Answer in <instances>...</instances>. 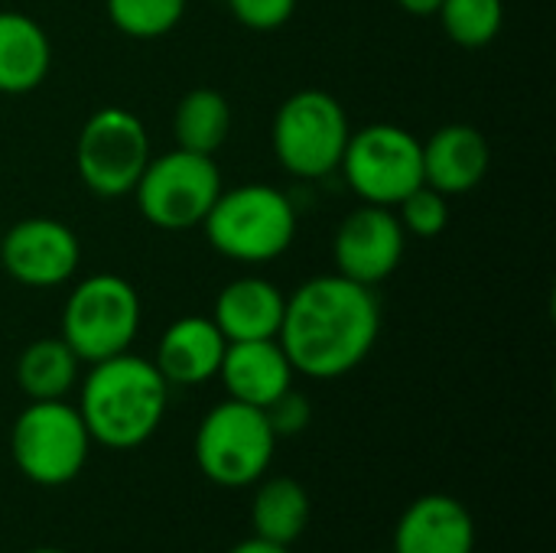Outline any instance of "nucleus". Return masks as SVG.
I'll return each mask as SVG.
<instances>
[{"instance_id":"nucleus-1","label":"nucleus","mask_w":556,"mask_h":553,"mask_svg":"<svg viewBox=\"0 0 556 553\" xmlns=\"http://www.w3.org/2000/svg\"><path fill=\"white\" fill-rule=\"evenodd\" d=\"M378 336L381 306L375 290L342 274H319L287 297L277 342L296 375L336 381L371 355Z\"/></svg>"},{"instance_id":"nucleus-2","label":"nucleus","mask_w":556,"mask_h":553,"mask_svg":"<svg viewBox=\"0 0 556 553\" xmlns=\"http://www.w3.org/2000/svg\"><path fill=\"white\" fill-rule=\"evenodd\" d=\"M169 385L153 359L130 352L94 362L78 391V414L91 443L108 450H137L163 424Z\"/></svg>"},{"instance_id":"nucleus-3","label":"nucleus","mask_w":556,"mask_h":553,"mask_svg":"<svg viewBox=\"0 0 556 553\" xmlns=\"http://www.w3.org/2000/svg\"><path fill=\"white\" fill-rule=\"evenodd\" d=\"M202 231L222 257L267 264L290 251L296 238V205L267 183H244L218 192Z\"/></svg>"},{"instance_id":"nucleus-4","label":"nucleus","mask_w":556,"mask_h":553,"mask_svg":"<svg viewBox=\"0 0 556 553\" xmlns=\"http://www.w3.org/2000/svg\"><path fill=\"white\" fill-rule=\"evenodd\" d=\"M88 427L65 398L29 401L10 427V460L23 479L42 489L68 486L88 466Z\"/></svg>"},{"instance_id":"nucleus-5","label":"nucleus","mask_w":556,"mask_h":553,"mask_svg":"<svg viewBox=\"0 0 556 553\" xmlns=\"http://www.w3.org/2000/svg\"><path fill=\"white\" fill-rule=\"evenodd\" d=\"M143 303L130 280L117 274H91L78 280L62 306V339L68 349L94 365L130 352L140 332Z\"/></svg>"},{"instance_id":"nucleus-6","label":"nucleus","mask_w":556,"mask_h":553,"mask_svg":"<svg viewBox=\"0 0 556 553\" xmlns=\"http://www.w3.org/2000/svg\"><path fill=\"white\" fill-rule=\"evenodd\" d=\"M195 466L222 489H244L267 476L277 437L261 407L241 401L215 404L195 430Z\"/></svg>"},{"instance_id":"nucleus-7","label":"nucleus","mask_w":556,"mask_h":553,"mask_svg":"<svg viewBox=\"0 0 556 553\" xmlns=\"http://www.w3.org/2000/svg\"><path fill=\"white\" fill-rule=\"evenodd\" d=\"M352 124L339 98L319 88L293 91L274 114L270 143L277 163L296 179H323L339 169Z\"/></svg>"},{"instance_id":"nucleus-8","label":"nucleus","mask_w":556,"mask_h":553,"mask_svg":"<svg viewBox=\"0 0 556 553\" xmlns=\"http://www.w3.org/2000/svg\"><path fill=\"white\" fill-rule=\"evenodd\" d=\"M222 189V173L212 156L176 147L150 156L130 196L153 228L189 231L205 222Z\"/></svg>"},{"instance_id":"nucleus-9","label":"nucleus","mask_w":556,"mask_h":553,"mask_svg":"<svg viewBox=\"0 0 556 553\" xmlns=\"http://www.w3.org/2000/svg\"><path fill=\"white\" fill-rule=\"evenodd\" d=\"M150 134L147 124L117 104L98 108L78 130L75 140V169L88 192L101 199L130 196L137 179L150 163Z\"/></svg>"},{"instance_id":"nucleus-10","label":"nucleus","mask_w":556,"mask_h":553,"mask_svg":"<svg viewBox=\"0 0 556 553\" xmlns=\"http://www.w3.org/2000/svg\"><path fill=\"white\" fill-rule=\"evenodd\" d=\"M339 169L362 202L394 209L424 186V140L397 124H368L349 134Z\"/></svg>"},{"instance_id":"nucleus-11","label":"nucleus","mask_w":556,"mask_h":553,"mask_svg":"<svg viewBox=\"0 0 556 553\" xmlns=\"http://www.w3.org/2000/svg\"><path fill=\"white\" fill-rule=\"evenodd\" d=\"M81 264L78 235L59 218H23L0 235V267L10 280L33 290H52L75 277Z\"/></svg>"},{"instance_id":"nucleus-12","label":"nucleus","mask_w":556,"mask_h":553,"mask_svg":"<svg viewBox=\"0 0 556 553\" xmlns=\"http://www.w3.org/2000/svg\"><path fill=\"white\" fill-rule=\"evenodd\" d=\"M404 251H407V231L397 212L368 202L349 212L332 238L336 274L371 290L401 267Z\"/></svg>"},{"instance_id":"nucleus-13","label":"nucleus","mask_w":556,"mask_h":553,"mask_svg":"<svg viewBox=\"0 0 556 553\" xmlns=\"http://www.w3.org/2000/svg\"><path fill=\"white\" fill-rule=\"evenodd\" d=\"M391 553H476V518L453 495H420L397 518Z\"/></svg>"},{"instance_id":"nucleus-14","label":"nucleus","mask_w":556,"mask_h":553,"mask_svg":"<svg viewBox=\"0 0 556 553\" xmlns=\"http://www.w3.org/2000/svg\"><path fill=\"white\" fill-rule=\"evenodd\" d=\"M228 339L212 316H182L160 336L153 365L169 388H195L218 378Z\"/></svg>"},{"instance_id":"nucleus-15","label":"nucleus","mask_w":556,"mask_h":553,"mask_svg":"<svg viewBox=\"0 0 556 553\" xmlns=\"http://www.w3.org/2000/svg\"><path fill=\"white\" fill-rule=\"evenodd\" d=\"M293 365L277 339H251V342H228L218 378L231 401L267 407L283 391L293 388Z\"/></svg>"},{"instance_id":"nucleus-16","label":"nucleus","mask_w":556,"mask_h":553,"mask_svg":"<svg viewBox=\"0 0 556 553\" xmlns=\"http://www.w3.org/2000/svg\"><path fill=\"white\" fill-rule=\"evenodd\" d=\"M492 166L489 140L472 124H443L424 143V183L443 196L472 192Z\"/></svg>"},{"instance_id":"nucleus-17","label":"nucleus","mask_w":556,"mask_h":553,"mask_svg":"<svg viewBox=\"0 0 556 553\" xmlns=\"http://www.w3.org/2000/svg\"><path fill=\"white\" fill-rule=\"evenodd\" d=\"M287 297L274 280L264 277H235L225 284L212 306V323L222 329L228 342H251V339H277L283 323Z\"/></svg>"},{"instance_id":"nucleus-18","label":"nucleus","mask_w":556,"mask_h":553,"mask_svg":"<svg viewBox=\"0 0 556 553\" xmlns=\"http://www.w3.org/2000/svg\"><path fill=\"white\" fill-rule=\"evenodd\" d=\"M49 68L52 42L46 29L20 10H0V95L36 91Z\"/></svg>"},{"instance_id":"nucleus-19","label":"nucleus","mask_w":556,"mask_h":553,"mask_svg":"<svg viewBox=\"0 0 556 553\" xmlns=\"http://www.w3.org/2000/svg\"><path fill=\"white\" fill-rule=\"evenodd\" d=\"M257 492L251 499V528L254 538L280 544V548H293L306 525H309V495L306 489L290 479V476H264L261 482H254Z\"/></svg>"},{"instance_id":"nucleus-20","label":"nucleus","mask_w":556,"mask_h":553,"mask_svg":"<svg viewBox=\"0 0 556 553\" xmlns=\"http://www.w3.org/2000/svg\"><path fill=\"white\" fill-rule=\"evenodd\" d=\"M81 359L62 336L29 342L16 359V385L26 401H62L78 385Z\"/></svg>"},{"instance_id":"nucleus-21","label":"nucleus","mask_w":556,"mask_h":553,"mask_svg":"<svg viewBox=\"0 0 556 553\" xmlns=\"http://www.w3.org/2000/svg\"><path fill=\"white\" fill-rule=\"evenodd\" d=\"M231 134V104L215 88H192L179 98L173 114L176 147L215 156Z\"/></svg>"},{"instance_id":"nucleus-22","label":"nucleus","mask_w":556,"mask_h":553,"mask_svg":"<svg viewBox=\"0 0 556 553\" xmlns=\"http://www.w3.org/2000/svg\"><path fill=\"white\" fill-rule=\"evenodd\" d=\"M443 33L463 49L489 46L505 23V0H443L437 10Z\"/></svg>"},{"instance_id":"nucleus-23","label":"nucleus","mask_w":556,"mask_h":553,"mask_svg":"<svg viewBox=\"0 0 556 553\" xmlns=\"http://www.w3.org/2000/svg\"><path fill=\"white\" fill-rule=\"evenodd\" d=\"M108 20L130 39H160L186 16V0H104Z\"/></svg>"},{"instance_id":"nucleus-24","label":"nucleus","mask_w":556,"mask_h":553,"mask_svg":"<svg viewBox=\"0 0 556 553\" xmlns=\"http://www.w3.org/2000/svg\"><path fill=\"white\" fill-rule=\"evenodd\" d=\"M401 225L407 235L414 238H437L446 231L450 225V196L437 192L433 186H417L410 196H404L397 205H394Z\"/></svg>"},{"instance_id":"nucleus-25","label":"nucleus","mask_w":556,"mask_h":553,"mask_svg":"<svg viewBox=\"0 0 556 553\" xmlns=\"http://www.w3.org/2000/svg\"><path fill=\"white\" fill-rule=\"evenodd\" d=\"M228 10L244 29L274 33L290 23L296 13V0H228Z\"/></svg>"},{"instance_id":"nucleus-26","label":"nucleus","mask_w":556,"mask_h":553,"mask_svg":"<svg viewBox=\"0 0 556 553\" xmlns=\"http://www.w3.org/2000/svg\"><path fill=\"white\" fill-rule=\"evenodd\" d=\"M264 417H267V424H270L277 440L280 437H300L309 427V420H313V404H309L306 394L290 388L274 404L264 407Z\"/></svg>"},{"instance_id":"nucleus-27","label":"nucleus","mask_w":556,"mask_h":553,"mask_svg":"<svg viewBox=\"0 0 556 553\" xmlns=\"http://www.w3.org/2000/svg\"><path fill=\"white\" fill-rule=\"evenodd\" d=\"M228 553H290V548L270 544V541H261V538H248V541L235 544Z\"/></svg>"},{"instance_id":"nucleus-28","label":"nucleus","mask_w":556,"mask_h":553,"mask_svg":"<svg viewBox=\"0 0 556 553\" xmlns=\"http://www.w3.org/2000/svg\"><path fill=\"white\" fill-rule=\"evenodd\" d=\"M401 10H407L410 16H437L443 0H394Z\"/></svg>"},{"instance_id":"nucleus-29","label":"nucleus","mask_w":556,"mask_h":553,"mask_svg":"<svg viewBox=\"0 0 556 553\" xmlns=\"http://www.w3.org/2000/svg\"><path fill=\"white\" fill-rule=\"evenodd\" d=\"M29 553H68V551H59V548H36V551Z\"/></svg>"}]
</instances>
